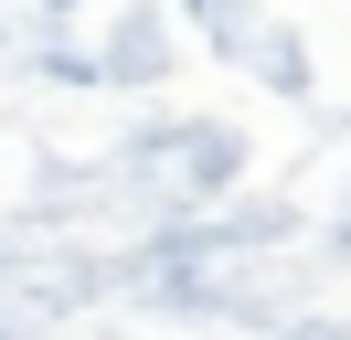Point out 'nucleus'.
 Here are the masks:
<instances>
[]
</instances>
